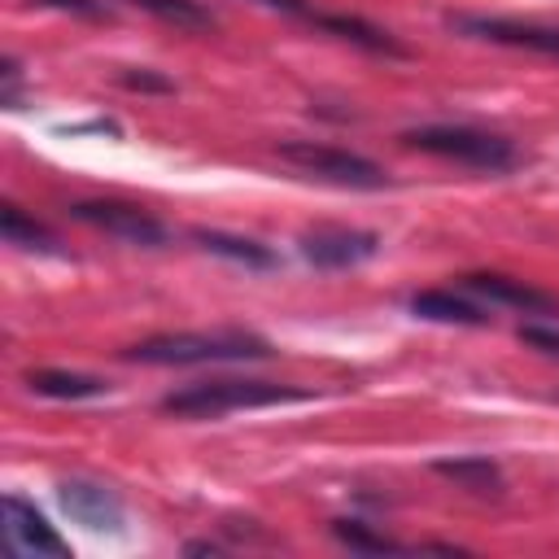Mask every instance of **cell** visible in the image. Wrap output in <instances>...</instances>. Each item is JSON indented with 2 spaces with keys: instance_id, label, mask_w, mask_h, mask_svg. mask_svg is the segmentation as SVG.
Listing matches in <instances>:
<instances>
[{
  "instance_id": "1",
  "label": "cell",
  "mask_w": 559,
  "mask_h": 559,
  "mask_svg": "<svg viewBox=\"0 0 559 559\" xmlns=\"http://www.w3.org/2000/svg\"><path fill=\"white\" fill-rule=\"evenodd\" d=\"M271 345L245 328H218V332H162L140 345H131L122 358L127 362H148V367H192V362H249L266 358Z\"/></svg>"
},
{
  "instance_id": "2",
  "label": "cell",
  "mask_w": 559,
  "mask_h": 559,
  "mask_svg": "<svg viewBox=\"0 0 559 559\" xmlns=\"http://www.w3.org/2000/svg\"><path fill=\"white\" fill-rule=\"evenodd\" d=\"M306 389L293 384H271V380H201L188 389H175L162 397L166 415L183 419H214L227 411H249V406H275V402H306Z\"/></svg>"
},
{
  "instance_id": "3",
  "label": "cell",
  "mask_w": 559,
  "mask_h": 559,
  "mask_svg": "<svg viewBox=\"0 0 559 559\" xmlns=\"http://www.w3.org/2000/svg\"><path fill=\"white\" fill-rule=\"evenodd\" d=\"M402 144L415 148V153H428V157L476 166V170H511L520 162V153L507 135L476 131V127H445V122L411 127V131H402Z\"/></svg>"
},
{
  "instance_id": "4",
  "label": "cell",
  "mask_w": 559,
  "mask_h": 559,
  "mask_svg": "<svg viewBox=\"0 0 559 559\" xmlns=\"http://www.w3.org/2000/svg\"><path fill=\"white\" fill-rule=\"evenodd\" d=\"M275 153L288 162V166H301L306 175H319L328 183H341V188H384L389 175L384 166H376L371 157L362 153H349V148H336V144H314V140H280Z\"/></svg>"
},
{
  "instance_id": "5",
  "label": "cell",
  "mask_w": 559,
  "mask_h": 559,
  "mask_svg": "<svg viewBox=\"0 0 559 559\" xmlns=\"http://www.w3.org/2000/svg\"><path fill=\"white\" fill-rule=\"evenodd\" d=\"M70 218H79L105 236H118L127 245H140V249H157L170 240V227L162 218H153L148 210L127 205V201H74Z\"/></svg>"
},
{
  "instance_id": "6",
  "label": "cell",
  "mask_w": 559,
  "mask_h": 559,
  "mask_svg": "<svg viewBox=\"0 0 559 559\" xmlns=\"http://www.w3.org/2000/svg\"><path fill=\"white\" fill-rule=\"evenodd\" d=\"M445 22L459 35L502 44V48H524V52L559 61V26H537V22H515V17H485V13H450Z\"/></svg>"
},
{
  "instance_id": "7",
  "label": "cell",
  "mask_w": 559,
  "mask_h": 559,
  "mask_svg": "<svg viewBox=\"0 0 559 559\" xmlns=\"http://www.w3.org/2000/svg\"><path fill=\"white\" fill-rule=\"evenodd\" d=\"M380 253V236L362 227H314L301 236V258L323 271H345Z\"/></svg>"
},
{
  "instance_id": "8",
  "label": "cell",
  "mask_w": 559,
  "mask_h": 559,
  "mask_svg": "<svg viewBox=\"0 0 559 559\" xmlns=\"http://www.w3.org/2000/svg\"><path fill=\"white\" fill-rule=\"evenodd\" d=\"M4 533L26 555H70V542L22 493H4Z\"/></svg>"
},
{
  "instance_id": "9",
  "label": "cell",
  "mask_w": 559,
  "mask_h": 559,
  "mask_svg": "<svg viewBox=\"0 0 559 559\" xmlns=\"http://www.w3.org/2000/svg\"><path fill=\"white\" fill-rule=\"evenodd\" d=\"M61 507L70 511L74 524L92 528V533H118L122 528V502L96 485V480H61Z\"/></svg>"
},
{
  "instance_id": "10",
  "label": "cell",
  "mask_w": 559,
  "mask_h": 559,
  "mask_svg": "<svg viewBox=\"0 0 559 559\" xmlns=\"http://www.w3.org/2000/svg\"><path fill=\"white\" fill-rule=\"evenodd\" d=\"M463 288L493 301V306H511V310H524V314H559V301L524 280H511V275H498V271H472L463 275Z\"/></svg>"
},
{
  "instance_id": "11",
  "label": "cell",
  "mask_w": 559,
  "mask_h": 559,
  "mask_svg": "<svg viewBox=\"0 0 559 559\" xmlns=\"http://www.w3.org/2000/svg\"><path fill=\"white\" fill-rule=\"evenodd\" d=\"M310 26L336 35V39H345V44L371 52V57H406V44L397 35H389L384 26H376V22L358 17V13H323V9H314L310 13Z\"/></svg>"
},
{
  "instance_id": "12",
  "label": "cell",
  "mask_w": 559,
  "mask_h": 559,
  "mask_svg": "<svg viewBox=\"0 0 559 559\" xmlns=\"http://www.w3.org/2000/svg\"><path fill=\"white\" fill-rule=\"evenodd\" d=\"M192 240H197L205 253L227 258V262L249 266V271H266V266H275V253H271L266 245L249 240V236H231V231H218V227H192Z\"/></svg>"
},
{
  "instance_id": "13",
  "label": "cell",
  "mask_w": 559,
  "mask_h": 559,
  "mask_svg": "<svg viewBox=\"0 0 559 559\" xmlns=\"http://www.w3.org/2000/svg\"><path fill=\"white\" fill-rule=\"evenodd\" d=\"M411 314L428 319V323H459V328H480L485 323V310L450 288H424L411 297Z\"/></svg>"
},
{
  "instance_id": "14",
  "label": "cell",
  "mask_w": 559,
  "mask_h": 559,
  "mask_svg": "<svg viewBox=\"0 0 559 559\" xmlns=\"http://www.w3.org/2000/svg\"><path fill=\"white\" fill-rule=\"evenodd\" d=\"M26 389L39 397H57V402H83V397H100L109 384L100 376H87V371L39 367V371H26Z\"/></svg>"
},
{
  "instance_id": "15",
  "label": "cell",
  "mask_w": 559,
  "mask_h": 559,
  "mask_svg": "<svg viewBox=\"0 0 559 559\" xmlns=\"http://www.w3.org/2000/svg\"><path fill=\"white\" fill-rule=\"evenodd\" d=\"M432 472L472 489V493H502V467L485 454H459V459H432Z\"/></svg>"
},
{
  "instance_id": "16",
  "label": "cell",
  "mask_w": 559,
  "mask_h": 559,
  "mask_svg": "<svg viewBox=\"0 0 559 559\" xmlns=\"http://www.w3.org/2000/svg\"><path fill=\"white\" fill-rule=\"evenodd\" d=\"M0 231H4V240H9V245H17V249L57 253V236H52L44 223H35L31 214H22V205H13V201H4V205H0Z\"/></svg>"
},
{
  "instance_id": "17",
  "label": "cell",
  "mask_w": 559,
  "mask_h": 559,
  "mask_svg": "<svg viewBox=\"0 0 559 559\" xmlns=\"http://www.w3.org/2000/svg\"><path fill=\"white\" fill-rule=\"evenodd\" d=\"M131 4L175 31H210L214 26V13L201 0H131Z\"/></svg>"
},
{
  "instance_id": "18",
  "label": "cell",
  "mask_w": 559,
  "mask_h": 559,
  "mask_svg": "<svg viewBox=\"0 0 559 559\" xmlns=\"http://www.w3.org/2000/svg\"><path fill=\"white\" fill-rule=\"evenodd\" d=\"M332 537H336L341 546H349V550H362V555H397V550H406L402 542H393V537L367 528L362 520H332Z\"/></svg>"
},
{
  "instance_id": "19",
  "label": "cell",
  "mask_w": 559,
  "mask_h": 559,
  "mask_svg": "<svg viewBox=\"0 0 559 559\" xmlns=\"http://www.w3.org/2000/svg\"><path fill=\"white\" fill-rule=\"evenodd\" d=\"M118 83H122L127 92H157V96H170V92H175V83H170L166 74L144 70V66H127V70H118Z\"/></svg>"
},
{
  "instance_id": "20",
  "label": "cell",
  "mask_w": 559,
  "mask_h": 559,
  "mask_svg": "<svg viewBox=\"0 0 559 559\" xmlns=\"http://www.w3.org/2000/svg\"><path fill=\"white\" fill-rule=\"evenodd\" d=\"M44 9H57V13H74V17H87V22H105L109 17V4L105 0H35Z\"/></svg>"
},
{
  "instance_id": "21",
  "label": "cell",
  "mask_w": 559,
  "mask_h": 559,
  "mask_svg": "<svg viewBox=\"0 0 559 559\" xmlns=\"http://www.w3.org/2000/svg\"><path fill=\"white\" fill-rule=\"evenodd\" d=\"M520 341H524V345H533V349H542V354H550V358H559V332H555V328L520 323Z\"/></svg>"
},
{
  "instance_id": "22",
  "label": "cell",
  "mask_w": 559,
  "mask_h": 559,
  "mask_svg": "<svg viewBox=\"0 0 559 559\" xmlns=\"http://www.w3.org/2000/svg\"><path fill=\"white\" fill-rule=\"evenodd\" d=\"M0 100L4 105H17V96H22V66H17V57H4V66H0Z\"/></svg>"
},
{
  "instance_id": "23",
  "label": "cell",
  "mask_w": 559,
  "mask_h": 559,
  "mask_svg": "<svg viewBox=\"0 0 559 559\" xmlns=\"http://www.w3.org/2000/svg\"><path fill=\"white\" fill-rule=\"evenodd\" d=\"M258 4H266L275 13H288V17H301V22H310V13H314L306 0H258Z\"/></svg>"
},
{
  "instance_id": "24",
  "label": "cell",
  "mask_w": 559,
  "mask_h": 559,
  "mask_svg": "<svg viewBox=\"0 0 559 559\" xmlns=\"http://www.w3.org/2000/svg\"><path fill=\"white\" fill-rule=\"evenodd\" d=\"M183 550H188V555H218V546H214V542H188Z\"/></svg>"
}]
</instances>
